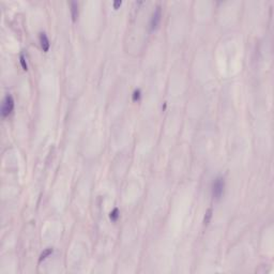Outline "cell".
I'll use <instances>...</instances> for the list:
<instances>
[{
    "label": "cell",
    "mask_w": 274,
    "mask_h": 274,
    "mask_svg": "<svg viewBox=\"0 0 274 274\" xmlns=\"http://www.w3.org/2000/svg\"><path fill=\"white\" fill-rule=\"evenodd\" d=\"M139 99H140V90H135V91L133 92L132 100L133 101H138Z\"/></svg>",
    "instance_id": "9"
},
{
    "label": "cell",
    "mask_w": 274,
    "mask_h": 274,
    "mask_svg": "<svg viewBox=\"0 0 274 274\" xmlns=\"http://www.w3.org/2000/svg\"><path fill=\"white\" fill-rule=\"evenodd\" d=\"M121 3H122V1H121V0L114 1V8H115V9H117V8L119 7V6H121Z\"/></svg>",
    "instance_id": "11"
},
{
    "label": "cell",
    "mask_w": 274,
    "mask_h": 274,
    "mask_svg": "<svg viewBox=\"0 0 274 274\" xmlns=\"http://www.w3.org/2000/svg\"><path fill=\"white\" fill-rule=\"evenodd\" d=\"M109 218H110V220L112 221H116L117 218H119V210L117 208H115L114 210H112V212H110V214H109Z\"/></svg>",
    "instance_id": "8"
},
{
    "label": "cell",
    "mask_w": 274,
    "mask_h": 274,
    "mask_svg": "<svg viewBox=\"0 0 274 274\" xmlns=\"http://www.w3.org/2000/svg\"><path fill=\"white\" fill-rule=\"evenodd\" d=\"M53 252H54V250L53 248H46L45 251L42 253V254L40 255V258H39V261H42V260H44V259H46L48 256H50V255L53 254Z\"/></svg>",
    "instance_id": "6"
},
{
    "label": "cell",
    "mask_w": 274,
    "mask_h": 274,
    "mask_svg": "<svg viewBox=\"0 0 274 274\" xmlns=\"http://www.w3.org/2000/svg\"><path fill=\"white\" fill-rule=\"evenodd\" d=\"M40 42H41V46H42V50L44 52H48L50 50V41H48V38H47L46 33L45 32H41L40 33Z\"/></svg>",
    "instance_id": "4"
},
{
    "label": "cell",
    "mask_w": 274,
    "mask_h": 274,
    "mask_svg": "<svg viewBox=\"0 0 274 274\" xmlns=\"http://www.w3.org/2000/svg\"><path fill=\"white\" fill-rule=\"evenodd\" d=\"M14 108V101L13 98L8 94L4 96V99L2 100V105H1V115L2 117H7L12 112Z\"/></svg>",
    "instance_id": "2"
},
{
    "label": "cell",
    "mask_w": 274,
    "mask_h": 274,
    "mask_svg": "<svg viewBox=\"0 0 274 274\" xmlns=\"http://www.w3.org/2000/svg\"><path fill=\"white\" fill-rule=\"evenodd\" d=\"M224 188H225V181L224 178L218 177L214 180L213 184H212V195L215 199H220L222 197V195L224 194Z\"/></svg>",
    "instance_id": "1"
},
{
    "label": "cell",
    "mask_w": 274,
    "mask_h": 274,
    "mask_svg": "<svg viewBox=\"0 0 274 274\" xmlns=\"http://www.w3.org/2000/svg\"><path fill=\"white\" fill-rule=\"evenodd\" d=\"M212 218V209H208V211L206 212L205 218H204V224L208 225L210 223V220Z\"/></svg>",
    "instance_id": "7"
},
{
    "label": "cell",
    "mask_w": 274,
    "mask_h": 274,
    "mask_svg": "<svg viewBox=\"0 0 274 274\" xmlns=\"http://www.w3.org/2000/svg\"><path fill=\"white\" fill-rule=\"evenodd\" d=\"M20 64H22V66H23V69L24 70H28V66H27L26 59H25V57H24L23 55H20Z\"/></svg>",
    "instance_id": "10"
},
{
    "label": "cell",
    "mask_w": 274,
    "mask_h": 274,
    "mask_svg": "<svg viewBox=\"0 0 274 274\" xmlns=\"http://www.w3.org/2000/svg\"><path fill=\"white\" fill-rule=\"evenodd\" d=\"M161 17H162V9H161V6H158L155 8L154 12H153L151 16V20H150V29L154 30L156 27L159 26L160 22H161Z\"/></svg>",
    "instance_id": "3"
},
{
    "label": "cell",
    "mask_w": 274,
    "mask_h": 274,
    "mask_svg": "<svg viewBox=\"0 0 274 274\" xmlns=\"http://www.w3.org/2000/svg\"><path fill=\"white\" fill-rule=\"evenodd\" d=\"M71 15H72L73 22H75L78 16V4L75 1H71Z\"/></svg>",
    "instance_id": "5"
}]
</instances>
